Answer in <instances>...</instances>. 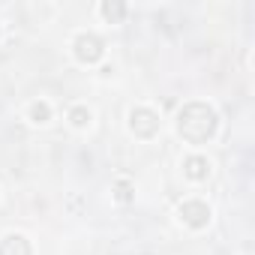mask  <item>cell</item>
<instances>
[{
	"label": "cell",
	"instance_id": "obj_1",
	"mask_svg": "<svg viewBox=\"0 0 255 255\" xmlns=\"http://www.w3.org/2000/svg\"><path fill=\"white\" fill-rule=\"evenodd\" d=\"M219 129V117L207 102H186L177 111V135L189 144H207Z\"/></svg>",
	"mask_w": 255,
	"mask_h": 255
},
{
	"label": "cell",
	"instance_id": "obj_2",
	"mask_svg": "<svg viewBox=\"0 0 255 255\" xmlns=\"http://www.w3.org/2000/svg\"><path fill=\"white\" fill-rule=\"evenodd\" d=\"M159 123H162L159 114L153 108H147V105H135L129 111V132L135 138H153L159 132Z\"/></svg>",
	"mask_w": 255,
	"mask_h": 255
},
{
	"label": "cell",
	"instance_id": "obj_3",
	"mask_svg": "<svg viewBox=\"0 0 255 255\" xmlns=\"http://www.w3.org/2000/svg\"><path fill=\"white\" fill-rule=\"evenodd\" d=\"M72 54H75L78 63L93 66V63L102 60V54H105V42H102L96 33H78V36L72 39Z\"/></svg>",
	"mask_w": 255,
	"mask_h": 255
},
{
	"label": "cell",
	"instance_id": "obj_4",
	"mask_svg": "<svg viewBox=\"0 0 255 255\" xmlns=\"http://www.w3.org/2000/svg\"><path fill=\"white\" fill-rule=\"evenodd\" d=\"M177 216H180L183 225H189V228L198 231V228H204L210 222V204L201 201V198H186V201H180Z\"/></svg>",
	"mask_w": 255,
	"mask_h": 255
},
{
	"label": "cell",
	"instance_id": "obj_5",
	"mask_svg": "<svg viewBox=\"0 0 255 255\" xmlns=\"http://www.w3.org/2000/svg\"><path fill=\"white\" fill-rule=\"evenodd\" d=\"M183 174H186L189 180H195V183L207 180V174H210V162H207V156H201V153L186 156V159H183Z\"/></svg>",
	"mask_w": 255,
	"mask_h": 255
},
{
	"label": "cell",
	"instance_id": "obj_6",
	"mask_svg": "<svg viewBox=\"0 0 255 255\" xmlns=\"http://www.w3.org/2000/svg\"><path fill=\"white\" fill-rule=\"evenodd\" d=\"M0 255H33V246L24 234H6L0 240Z\"/></svg>",
	"mask_w": 255,
	"mask_h": 255
},
{
	"label": "cell",
	"instance_id": "obj_7",
	"mask_svg": "<svg viewBox=\"0 0 255 255\" xmlns=\"http://www.w3.org/2000/svg\"><path fill=\"white\" fill-rule=\"evenodd\" d=\"M99 15L105 18V21H111V24H117V21H123L126 18V3H120V0H114V3H99Z\"/></svg>",
	"mask_w": 255,
	"mask_h": 255
},
{
	"label": "cell",
	"instance_id": "obj_8",
	"mask_svg": "<svg viewBox=\"0 0 255 255\" xmlns=\"http://www.w3.org/2000/svg\"><path fill=\"white\" fill-rule=\"evenodd\" d=\"M111 192H114V201H117V204H129V201L135 198V186L126 180V177H117L114 186H111Z\"/></svg>",
	"mask_w": 255,
	"mask_h": 255
},
{
	"label": "cell",
	"instance_id": "obj_9",
	"mask_svg": "<svg viewBox=\"0 0 255 255\" xmlns=\"http://www.w3.org/2000/svg\"><path fill=\"white\" fill-rule=\"evenodd\" d=\"M90 120H93V111H90L87 105H72V108H69V123L75 126V129L90 126Z\"/></svg>",
	"mask_w": 255,
	"mask_h": 255
},
{
	"label": "cell",
	"instance_id": "obj_10",
	"mask_svg": "<svg viewBox=\"0 0 255 255\" xmlns=\"http://www.w3.org/2000/svg\"><path fill=\"white\" fill-rule=\"evenodd\" d=\"M30 120L33 123H48L51 120V105L45 102V99H36V102H30Z\"/></svg>",
	"mask_w": 255,
	"mask_h": 255
}]
</instances>
